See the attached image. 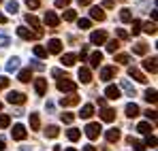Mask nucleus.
<instances>
[{"mask_svg": "<svg viewBox=\"0 0 158 151\" xmlns=\"http://www.w3.org/2000/svg\"><path fill=\"white\" fill-rule=\"evenodd\" d=\"M101 119H103V121H113V119H115V111H113V109H103Z\"/></svg>", "mask_w": 158, "mask_h": 151, "instance_id": "obj_22", "label": "nucleus"}, {"mask_svg": "<svg viewBox=\"0 0 158 151\" xmlns=\"http://www.w3.org/2000/svg\"><path fill=\"white\" fill-rule=\"evenodd\" d=\"M17 68H19V58H11L6 62V73H15Z\"/></svg>", "mask_w": 158, "mask_h": 151, "instance_id": "obj_24", "label": "nucleus"}, {"mask_svg": "<svg viewBox=\"0 0 158 151\" xmlns=\"http://www.w3.org/2000/svg\"><path fill=\"white\" fill-rule=\"evenodd\" d=\"M131 24H132V36H137V34L141 32V22H139V19H132Z\"/></svg>", "mask_w": 158, "mask_h": 151, "instance_id": "obj_42", "label": "nucleus"}, {"mask_svg": "<svg viewBox=\"0 0 158 151\" xmlns=\"http://www.w3.org/2000/svg\"><path fill=\"white\" fill-rule=\"evenodd\" d=\"M115 36H118L120 41H128V32H126L124 28H115Z\"/></svg>", "mask_w": 158, "mask_h": 151, "instance_id": "obj_39", "label": "nucleus"}, {"mask_svg": "<svg viewBox=\"0 0 158 151\" xmlns=\"http://www.w3.org/2000/svg\"><path fill=\"white\" fill-rule=\"evenodd\" d=\"M101 62H103V53H101V51H94V53L90 55V66H92V68H98Z\"/></svg>", "mask_w": 158, "mask_h": 151, "instance_id": "obj_19", "label": "nucleus"}, {"mask_svg": "<svg viewBox=\"0 0 158 151\" xmlns=\"http://www.w3.org/2000/svg\"><path fill=\"white\" fill-rule=\"evenodd\" d=\"M0 24H6V17H4L2 13H0Z\"/></svg>", "mask_w": 158, "mask_h": 151, "instance_id": "obj_58", "label": "nucleus"}, {"mask_svg": "<svg viewBox=\"0 0 158 151\" xmlns=\"http://www.w3.org/2000/svg\"><path fill=\"white\" fill-rule=\"evenodd\" d=\"M79 100H81L79 96H66V98L62 96L60 98V106H75V104H79Z\"/></svg>", "mask_w": 158, "mask_h": 151, "instance_id": "obj_13", "label": "nucleus"}, {"mask_svg": "<svg viewBox=\"0 0 158 151\" xmlns=\"http://www.w3.org/2000/svg\"><path fill=\"white\" fill-rule=\"evenodd\" d=\"M101 130H103V128H101L98 121H92V124H88V126H85V136H88L90 141H96V138H98V134H101Z\"/></svg>", "mask_w": 158, "mask_h": 151, "instance_id": "obj_1", "label": "nucleus"}, {"mask_svg": "<svg viewBox=\"0 0 158 151\" xmlns=\"http://www.w3.org/2000/svg\"><path fill=\"white\" fill-rule=\"evenodd\" d=\"M32 68H36V70H43L45 66H43V64H41L39 60H32Z\"/></svg>", "mask_w": 158, "mask_h": 151, "instance_id": "obj_53", "label": "nucleus"}, {"mask_svg": "<svg viewBox=\"0 0 158 151\" xmlns=\"http://www.w3.org/2000/svg\"><path fill=\"white\" fill-rule=\"evenodd\" d=\"M105 96L109 98V100H118V98H120V87H115V85H107Z\"/></svg>", "mask_w": 158, "mask_h": 151, "instance_id": "obj_12", "label": "nucleus"}, {"mask_svg": "<svg viewBox=\"0 0 158 151\" xmlns=\"http://www.w3.org/2000/svg\"><path fill=\"white\" fill-rule=\"evenodd\" d=\"M115 62H120V64H128V62H131V55H126V53H118V55H115Z\"/></svg>", "mask_w": 158, "mask_h": 151, "instance_id": "obj_41", "label": "nucleus"}, {"mask_svg": "<svg viewBox=\"0 0 158 151\" xmlns=\"http://www.w3.org/2000/svg\"><path fill=\"white\" fill-rule=\"evenodd\" d=\"M92 115H94V106H92V104H83V106H81L79 117H81V119H90Z\"/></svg>", "mask_w": 158, "mask_h": 151, "instance_id": "obj_18", "label": "nucleus"}, {"mask_svg": "<svg viewBox=\"0 0 158 151\" xmlns=\"http://www.w3.org/2000/svg\"><path fill=\"white\" fill-rule=\"evenodd\" d=\"M0 2H2V0H0Z\"/></svg>", "mask_w": 158, "mask_h": 151, "instance_id": "obj_62", "label": "nucleus"}, {"mask_svg": "<svg viewBox=\"0 0 158 151\" xmlns=\"http://www.w3.org/2000/svg\"><path fill=\"white\" fill-rule=\"evenodd\" d=\"M73 119H75L73 113H62V121H64V124H73Z\"/></svg>", "mask_w": 158, "mask_h": 151, "instance_id": "obj_45", "label": "nucleus"}, {"mask_svg": "<svg viewBox=\"0 0 158 151\" xmlns=\"http://www.w3.org/2000/svg\"><path fill=\"white\" fill-rule=\"evenodd\" d=\"M77 26L81 30H88V28L92 26V22H90V19H77Z\"/></svg>", "mask_w": 158, "mask_h": 151, "instance_id": "obj_44", "label": "nucleus"}, {"mask_svg": "<svg viewBox=\"0 0 158 151\" xmlns=\"http://www.w3.org/2000/svg\"><path fill=\"white\" fill-rule=\"evenodd\" d=\"M69 2H71V0H56V6L62 9V6H69Z\"/></svg>", "mask_w": 158, "mask_h": 151, "instance_id": "obj_54", "label": "nucleus"}, {"mask_svg": "<svg viewBox=\"0 0 158 151\" xmlns=\"http://www.w3.org/2000/svg\"><path fill=\"white\" fill-rule=\"evenodd\" d=\"M60 51H62V41L52 38V41L47 43V53H60Z\"/></svg>", "mask_w": 158, "mask_h": 151, "instance_id": "obj_11", "label": "nucleus"}, {"mask_svg": "<svg viewBox=\"0 0 158 151\" xmlns=\"http://www.w3.org/2000/svg\"><path fill=\"white\" fill-rule=\"evenodd\" d=\"M45 24L49 26V28H58V24H60V17H58L53 11H47V13H45Z\"/></svg>", "mask_w": 158, "mask_h": 151, "instance_id": "obj_7", "label": "nucleus"}, {"mask_svg": "<svg viewBox=\"0 0 158 151\" xmlns=\"http://www.w3.org/2000/svg\"><path fill=\"white\" fill-rule=\"evenodd\" d=\"M120 19H122L124 24H131V22H132V13H131V9H122V11H120Z\"/></svg>", "mask_w": 158, "mask_h": 151, "instance_id": "obj_29", "label": "nucleus"}, {"mask_svg": "<svg viewBox=\"0 0 158 151\" xmlns=\"http://www.w3.org/2000/svg\"><path fill=\"white\" fill-rule=\"evenodd\" d=\"M26 22L32 26V28H41V26H39V19H36V15H32V13H28V15H26Z\"/></svg>", "mask_w": 158, "mask_h": 151, "instance_id": "obj_40", "label": "nucleus"}, {"mask_svg": "<svg viewBox=\"0 0 158 151\" xmlns=\"http://www.w3.org/2000/svg\"><path fill=\"white\" fill-rule=\"evenodd\" d=\"M143 68H145V70H150L152 75H156V73H158L156 55H152V58H145V60H143Z\"/></svg>", "mask_w": 158, "mask_h": 151, "instance_id": "obj_6", "label": "nucleus"}, {"mask_svg": "<svg viewBox=\"0 0 158 151\" xmlns=\"http://www.w3.org/2000/svg\"><path fill=\"white\" fill-rule=\"evenodd\" d=\"M141 30H145L148 34H156V22H148V24L143 26Z\"/></svg>", "mask_w": 158, "mask_h": 151, "instance_id": "obj_37", "label": "nucleus"}, {"mask_svg": "<svg viewBox=\"0 0 158 151\" xmlns=\"http://www.w3.org/2000/svg\"><path fill=\"white\" fill-rule=\"evenodd\" d=\"M118 47H120V41H115V38L107 43V51H109V53H115V51H118Z\"/></svg>", "mask_w": 158, "mask_h": 151, "instance_id": "obj_38", "label": "nucleus"}, {"mask_svg": "<svg viewBox=\"0 0 158 151\" xmlns=\"http://www.w3.org/2000/svg\"><path fill=\"white\" fill-rule=\"evenodd\" d=\"M128 143L132 145V151H145V145H143V141H137V138H128Z\"/></svg>", "mask_w": 158, "mask_h": 151, "instance_id": "obj_28", "label": "nucleus"}, {"mask_svg": "<svg viewBox=\"0 0 158 151\" xmlns=\"http://www.w3.org/2000/svg\"><path fill=\"white\" fill-rule=\"evenodd\" d=\"M105 41H107V32H103V30H94L90 34V43L92 45H103Z\"/></svg>", "mask_w": 158, "mask_h": 151, "instance_id": "obj_4", "label": "nucleus"}, {"mask_svg": "<svg viewBox=\"0 0 158 151\" xmlns=\"http://www.w3.org/2000/svg\"><path fill=\"white\" fill-rule=\"evenodd\" d=\"M77 4H79V6H88V4H90V0H77Z\"/></svg>", "mask_w": 158, "mask_h": 151, "instance_id": "obj_56", "label": "nucleus"}, {"mask_svg": "<svg viewBox=\"0 0 158 151\" xmlns=\"http://www.w3.org/2000/svg\"><path fill=\"white\" fill-rule=\"evenodd\" d=\"M45 106H47V111H49V113L53 111V102H49V100H47V104H45Z\"/></svg>", "mask_w": 158, "mask_h": 151, "instance_id": "obj_57", "label": "nucleus"}, {"mask_svg": "<svg viewBox=\"0 0 158 151\" xmlns=\"http://www.w3.org/2000/svg\"><path fill=\"white\" fill-rule=\"evenodd\" d=\"M145 115H148V119L156 121V111H154V109H148V111H145Z\"/></svg>", "mask_w": 158, "mask_h": 151, "instance_id": "obj_49", "label": "nucleus"}, {"mask_svg": "<svg viewBox=\"0 0 158 151\" xmlns=\"http://www.w3.org/2000/svg\"><path fill=\"white\" fill-rule=\"evenodd\" d=\"M58 89H60V92H75V89H77V83L66 77V79H60V81H58Z\"/></svg>", "mask_w": 158, "mask_h": 151, "instance_id": "obj_2", "label": "nucleus"}, {"mask_svg": "<svg viewBox=\"0 0 158 151\" xmlns=\"http://www.w3.org/2000/svg\"><path fill=\"white\" fill-rule=\"evenodd\" d=\"M143 145H145V147H156V136H154V134H150V136H148V141H145Z\"/></svg>", "mask_w": 158, "mask_h": 151, "instance_id": "obj_46", "label": "nucleus"}, {"mask_svg": "<svg viewBox=\"0 0 158 151\" xmlns=\"http://www.w3.org/2000/svg\"><path fill=\"white\" fill-rule=\"evenodd\" d=\"M11 126V117L9 115H0V128H9Z\"/></svg>", "mask_w": 158, "mask_h": 151, "instance_id": "obj_43", "label": "nucleus"}, {"mask_svg": "<svg viewBox=\"0 0 158 151\" xmlns=\"http://www.w3.org/2000/svg\"><path fill=\"white\" fill-rule=\"evenodd\" d=\"M128 77H132V79H135V81H139V83H145V81H148V79H145V75H143L139 68H135V66H131V68H128Z\"/></svg>", "mask_w": 158, "mask_h": 151, "instance_id": "obj_10", "label": "nucleus"}, {"mask_svg": "<svg viewBox=\"0 0 158 151\" xmlns=\"http://www.w3.org/2000/svg\"><path fill=\"white\" fill-rule=\"evenodd\" d=\"M11 136H13L15 141H24V138L28 136V132H26V128L22 126V124H15L13 130H11Z\"/></svg>", "mask_w": 158, "mask_h": 151, "instance_id": "obj_5", "label": "nucleus"}, {"mask_svg": "<svg viewBox=\"0 0 158 151\" xmlns=\"http://www.w3.org/2000/svg\"><path fill=\"white\" fill-rule=\"evenodd\" d=\"M132 53H137V55H145V53H148V45H145V43H137V45L132 47Z\"/></svg>", "mask_w": 158, "mask_h": 151, "instance_id": "obj_30", "label": "nucleus"}, {"mask_svg": "<svg viewBox=\"0 0 158 151\" xmlns=\"http://www.w3.org/2000/svg\"><path fill=\"white\" fill-rule=\"evenodd\" d=\"M17 79H19L22 83H30V79H32V70H30V68H24V70H19Z\"/></svg>", "mask_w": 158, "mask_h": 151, "instance_id": "obj_23", "label": "nucleus"}, {"mask_svg": "<svg viewBox=\"0 0 158 151\" xmlns=\"http://www.w3.org/2000/svg\"><path fill=\"white\" fill-rule=\"evenodd\" d=\"M83 151H98V149H96L94 145H85V147H83Z\"/></svg>", "mask_w": 158, "mask_h": 151, "instance_id": "obj_55", "label": "nucleus"}, {"mask_svg": "<svg viewBox=\"0 0 158 151\" xmlns=\"http://www.w3.org/2000/svg\"><path fill=\"white\" fill-rule=\"evenodd\" d=\"M137 132H141V134L150 136V132H152V126H150V121H141V124L137 126Z\"/></svg>", "mask_w": 158, "mask_h": 151, "instance_id": "obj_27", "label": "nucleus"}, {"mask_svg": "<svg viewBox=\"0 0 158 151\" xmlns=\"http://www.w3.org/2000/svg\"><path fill=\"white\" fill-rule=\"evenodd\" d=\"M11 45V38L6 34H0V47H9Z\"/></svg>", "mask_w": 158, "mask_h": 151, "instance_id": "obj_47", "label": "nucleus"}, {"mask_svg": "<svg viewBox=\"0 0 158 151\" xmlns=\"http://www.w3.org/2000/svg\"><path fill=\"white\" fill-rule=\"evenodd\" d=\"M66 151H77V149H73V147H69V149H66Z\"/></svg>", "mask_w": 158, "mask_h": 151, "instance_id": "obj_60", "label": "nucleus"}, {"mask_svg": "<svg viewBox=\"0 0 158 151\" xmlns=\"http://www.w3.org/2000/svg\"><path fill=\"white\" fill-rule=\"evenodd\" d=\"M60 62H62V66H73L77 62V53H64L60 58Z\"/></svg>", "mask_w": 158, "mask_h": 151, "instance_id": "obj_17", "label": "nucleus"}, {"mask_svg": "<svg viewBox=\"0 0 158 151\" xmlns=\"http://www.w3.org/2000/svg\"><path fill=\"white\" fill-rule=\"evenodd\" d=\"M62 17H64V22H75V19H77V13H75L73 9H66Z\"/></svg>", "mask_w": 158, "mask_h": 151, "instance_id": "obj_33", "label": "nucleus"}, {"mask_svg": "<svg viewBox=\"0 0 158 151\" xmlns=\"http://www.w3.org/2000/svg\"><path fill=\"white\" fill-rule=\"evenodd\" d=\"M77 77H79L81 83H90V81H92V73H90V68H85V66H81L77 70Z\"/></svg>", "mask_w": 158, "mask_h": 151, "instance_id": "obj_9", "label": "nucleus"}, {"mask_svg": "<svg viewBox=\"0 0 158 151\" xmlns=\"http://www.w3.org/2000/svg\"><path fill=\"white\" fill-rule=\"evenodd\" d=\"M139 113H141V111H139V106H137L135 102H128V104H126V115H128L131 119H132V117H137Z\"/></svg>", "mask_w": 158, "mask_h": 151, "instance_id": "obj_21", "label": "nucleus"}, {"mask_svg": "<svg viewBox=\"0 0 158 151\" xmlns=\"http://www.w3.org/2000/svg\"><path fill=\"white\" fill-rule=\"evenodd\" d=\"M28 9H39V0H26Z\"/></svg>", "mask_w": 158, "mask_h": 151, "instance_id": "obj_50", "label": "nucleus"}, {"mask_svg": "<svg viewBox=\"0 0 158 151\" xmlns=\"http://www.w3.org/2000/svg\"><path fill=\"white\" fill-rule=\"evenodd\" d=\"M113 6H115L113 0H103V9H113Z\"/></svg>", "mask_w": 158, "mask_h": 151, "instance_id": "obj_52", "label": "nucleus"}, {"mask_svg": "<svg viewBox=\"0 0 158 151\" xmlns=\"http://www.w3.org/2000/svg\"><path fill=\"white\" fill-rule=\"evenodd\" d=\"M30 128H32V130H39V128H41V117H39V113H30Z\"/></svg>", "mask_w": 158, "mask_h": 151, "instance_id": "obj_25", "label": "nucleus"}, {"mask_svg": "<svg viewBox=\"0 0 158 151\" xmlns=\"http://www.w3.org/2000/svg\"><path fill=\"white\" fill-rule=\"evenodd\" d=\"M9 87V79L6 77H0V89H6Z\"/></svg>", "mask_w": 158, "mask_h": 151, "instance_id": "obj_51", "label": "nucleus"}, {"mask_svg": "<svg viewBox=\"0 0 158 151\" xmlns=\"http://www.w3.org/2000/svg\"><path fill=\"white\" fill-rule=\"evenodd\" d=\"M52 77H56V79H66V75H64L60 68H53V70H52Z\"/></svg>", "mask_w": 158, "mask_h": 151, "instance_id": "obj_48", "label": "nucleus"}, {"mask_svg": "<svg viewBox=\"0 0 158 151\" xmlns=\"http://www.w3.org/2000/svg\"><path fill=\"white\" fill-rule=\"evenodd\" d=\"M120 85H122V89H124V92H126V94H128V96H137V92H135V87H132L131 83H128V81H126V79H122V83H120Z\"/></svg>", "mask_w": 158, "mask_h": 151, "instance_id": "obj_26", "label": "nucleus"}, {"mask_svg": "<svg viewBox=\"0 0 158 151\" xmlns=\"http://www.w3.org/2000/svg\"><path fill=\"white\" fill-rule=\"evenodd\" d=\"M6 11H9L11 15H15V13L19 11V4H17L15 0H11V2H6Z\"/></svg>", "mask_w": 158, "mask_h": 151, "instance_id": "obj_35", "label": "nucleus"}, {"mask_svg": "<svg viewBox=\"0 0 158 151\" xmlns=\"http://www.w3.org/2000/svg\"><path fill=\"white\" fill-rule=\"evenodd\" d=\"M0 151H4V141L0 138Z\"/></svg>", "mask_w": 158, "mask_h": 151, "instance_id": "obj_59", "label": "nucleus"}, {"mask_svg": "<svg viewBox=\"0 0 158 151\" xmlns=\"http://www.w3.org/2000/svg\"><path fill=\"white\" fill-rule=\"evenodd\" d=\"M6 102L9 104H24L26 102V94H22V92H9L6 94Z\"/></svg>", "mask_w": 158, "mask_h": 151, "instance_id": "obj_3", "label": "nucleus"}, {"mask_svg": "<svg viewBox=\"0 0 158 151\" xmlns=\"http://www.w3.org/2000/svg\"><path fill=\"white\" fill-rule=\"evenodd\" d=\"M113 77H115V68L113 66H105L101 70V81H111Z\"/></svg>", "mask_w": 158, "mask_h": 151, "instance_id": "obj_15", "label": "nucleus"}, {"mask_svg": "<svg viewBox=\"0 0 158 151\" xmlns=\"http://www.w3.org/2000/svg\"><path fill=\"white\" fill-rule=\"evenodd\" d=\"M0 111H2V102H0Z\"/></svg>", "mask_w": 158, "mask_h": 151, "instance_id": "obj_61", "label": "nucleus"}, {"mask_svg": "<svg viewBox=\"0 0 158 151\" xmlns=\"http://www.w3.org/2000/svg\"><path fill=\"white\" fill-rule=\"evenodd\" d=\"M143 98L150 102V104H154L156 102V89L152 87V89H145V94H143Z\"/></svg>", "mask_w": 158, "mask_h": 151, "instance_id": "obj_31", "label": "nucleus"}, {"mask_svg": "<svg viewBox=\"0 0 158 151\" xmlns=\"http://www.w3.org/2000/svg\"><path fill=\"white\" fill-rule=\"evenodd\" d=\"M66 136H69V141H73V143H75V141H79V136H81V132H79L77 128H71V130L66 132Z\"/></svg>", "mask_w": 158, "mask_h": 151, "instance_id": "obj_32", "label": "nucleus"}, {"mask_svg": "<svg viewBox=\"0 0 158 151\" xmlns=\"http://www.w3.org/2000/svg\"><path fill=\"white\" fill-rule=\"evenodd\" d=\"M17 36L24 38V41H32V38H34V32L28 30V28H24V26H19V28H17Z\"/></svg>", "mask_w": 158, "mask_h": 151, "instance_id": "obj_14", "label": "nucleus"}, {"mask_svg": "<svg viewBox=\"0 0 158 151\" xmlns=\"http://www.w3.org/2000/svg\"><path fill=\"white\" fill-rule=\"evenodd\" d=\"M45 134H47L49 138H56V136L60 134V130H58V126H47V130H45Z\"/></svg>", "mask_w": 158, "mask_h": 151, "instance_id": "obj_36", "label": "nucleus"}, {"mask_svg": "<svg viewBox=\"0 0 158 151\" xmlns=\"http://www.w3.org/2000/svg\"><path fill=\"white\" fill-rule=\"evenodd\" d=\"M90 17L96 19V22H105V13H103L101 6H92V9H90Z\"/></svg>", "mask_w": 158, "mask_h": 151, "instance_id": "obj_16", "label": "nucleus"}, {"mask_svg": "<svg viewBox=\"0 0 158 151\" xmlns=\"http://www.w3.org/2000/svg\"><path fill=\"white\" fill-rule=\"evenodd\" d=\"M34 89H36V96H45V92H47V79H36L34 81Z\"/></svg>", "mask_w": 158, "mask_h": 151, "instance_id": "obj_8", "label": "nucleus"}, {"mask_svg": "<svg viewBox=\"0 0 158 151\" xmlns=\"http://www.w3.org/2000/svg\"><path fill=\"white\" fill-rule=\"evenodd\" d=\"M34 55L36 58H47V49L43 45H34Z\"/></svg>", "mask_w": 158, "mask_h": 151, "instance_id": "obj_34", "label": "nucleus"}, {"mask_svg": "<svg viewBox=\"0 0 158 151\" xmlns=\"http://www.w3.org/2000/svg\"><path fill=\"white\" fill-rule=\"evenodd\" d=\"M107 141H109V143H118V141H120V130H118V128H111V130H107Z\"/></svg>", "mask_w": 158, "mask_h": 151, "instance_id": "obj_20", "label": "nucleus"}]
</instances>
